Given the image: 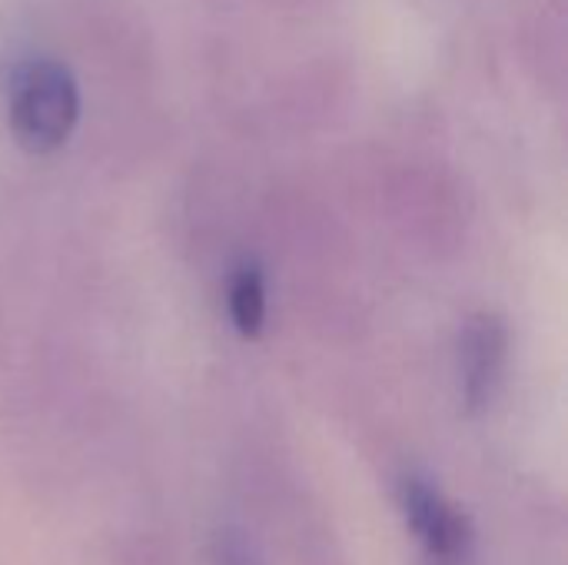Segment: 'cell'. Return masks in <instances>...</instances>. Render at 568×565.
<instances>
[{"instance_id":"obj_5","label":"cell","mask_w":568,"mask_h":565,"mask_svg":"<svg viewBox=\"0 0 568 565\" xmlns=\"http://www.w3.org/2000/svg\"><path fill=\"white\" fill-rule=\"evenodd\" d=\"M213 565H263V563H260V556H256L253 543H250L243 533H236V529H223V533H216V539H213Z\"/></svg>"},{"instance_id":"obj_2","label":"cell","mask_w":568,"mask_h":565,"mask_svg":"<svg viewBox=\"0 0 568 565\" xmlns=\"http://www.w3.org/2000/svg\"><path fill=\"white\" fill-rule=\"evenodd\" d=\"M399 506H403L409 529L416 533V539L423 543V549L433 559H439V563L466 559L469 543H473L469 519L429 480L406 476L399 483Z\"/></svg>"},{"instance_id":"obj_3","label":"cell","mask_w":568,"mask_h":565,"mask_svg":"<svg viewBox=\"0 0 568 565\" xmlns=\"http://www.w3.org/2000/svg\"><path fill=\"white\" fill-rule=\"evenodd\" d=\"M509 333L499 316L479 313L466 323L459 340V373H463V400L473 413L486 410L503 383Z\"/></svg>"},{"instance_id":"obj_4","label":"cell","mask_w":568,"mask_h":565,"mask_svg":"<svg viewBox=\"0 0 568 565\" xmlns=\"http://www.w3.org/2000/svg\"><path fill=\"white\" fill-rule=\"evenodd\" d=\"M230 320L243 336H256L266 320V280L256 263H240L230 276Z\"/></svg>"},{"instance_id":"obj_1","label":"cell","mask_w":568,"mask_h":565,"mask_svg":"<svg viewBox=\"0 0 568 565\" xmlns=\"http://www.w3.org/2000/svg\"><path fill=\"white\" fill-rule=\"evenodd\" d=\"M7 120L23 150H60L80 123V87L73 73L50 57L17 63L7 83Z\"/></svg>"}]
</instances>
